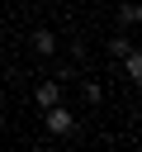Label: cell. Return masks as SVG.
Here are the masks:
<instances>
[{"instance_id": "cell-4", "label": "cell", "mask_w": 142, "mask_h": 152, "mask_svg": "<svg viewBox=\"0 0 142 152\" xmlns=\"http://www.w3.org/2000/svg\"><path fill=\"white\" fill-rule=\"evenodd\" d=\"M118 62H123V76H128V81H142V52H137V48H128Z\"/></svg>"}, {"instance_id": "cell-2", "label": "cell", "mask_w": 142, "mask_h": 152, "mask_svg": "<svg viewBox=\"0 0 142 152\" xmlns=\"http://www.w3.org/2000/svg\"><path fill=\"white\" fill-rule=\"evenodd\" d=\"M57 100H62V81H38L33 104H38V109H47V104H57Z\"/></svg>"}, {"instance_id": "cell-6", "label": "cell", "mask_w": 142, "mask_h": 152, "mask_svg": "<svg viewBox=\"0 0 142 152\" xmlns=\"http://www.w3.org/2000/svg\"><path fill=\"white\" fill-rule=\"evenodd\" d=\"M80 95H85V104H99L104 100V86L99 81H80Z\"/></svg>"}, {"instance_id": "cell-8", "label": "cell", "mask_w": 142, "mask_h": 152, "mask_svg": "<svg viewBox=\"0 0 142 152\" xmlns=\"http://www.w3.org/2000/svg\"><path fill=\"white\" fill-rule=\"evenodd\" d=\"M38 152H57V147H38Z\"/></svg>"}, {"instance_id": "cell-5", "label": "cell", "mask_w": 142, "mask_h": 152, "mask_svg": "<svg viewBox=\"0 0 142 152\" xmlns=\"http://www.w3.org/2000/svg\"><path fill=\"white\" fill-rule=\"evenodd\" d=\"M118 19H123V24L133 28V24L142 19V5H137V0H123V5H118Z\"/></svg>"}, {"instance_id": "cell-1", "label": "cell", "mask_w": 142, "mask_h": 152, "mask_svg": "<svg viewBox=\"0 0 142 152\" xmlns=\"http://www.w3.org/2000/svg\"><path fill=\"white\" fill-rule=\"evenodd\" d=\"M43 124H47V133H57V138H66V133H76V114L57 100V104H47L43 109Z\"/></svg>"}, {"instance_id": "cell-7", "label": "cell", "mask_w": 142, "mask_h": 152, "mask_svg": "<svg viewBox=\"0 0 142 152\" xmlns=\"http://www.w3.org/2000/svg\"><path fill=\"white\" fill-rule=\"evenodd\" d=\"M128 48H133V38H128V33H118V38H109V57H114V62H118V57H123Z\"/></svg>"}, {"instance_id": "cell-3", "label": "cell", "mask_w": 142, "mask_h": 152, "mask_svg": "<svg viewBox=\"0 0 142 152\" xmlns=\"http://www.w3.org/2000/svg\"><path fill=\"white\" fill-rule=\"evenodd\" d=\"M33 52H38V57H52V52H57V33H52V28H33Z\"/></svg>"}]
</instances>
